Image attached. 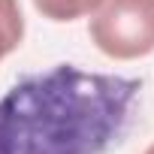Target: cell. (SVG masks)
Instances as JSON below:
<instances>
[{
  "instance_id": "obj_1",
  "label": "cell",
  "mask_w": 154,
  "mask_h": 154,
  "mask_svg": "<svg viewBox=\"0 0 154 154\" xmlns=\"http://www.w3.org/2000/svg\"><path fill=\"white\" fill-rule=\"evenodd\" d=\"M142 79L54 63L0 97V154H106L124 139Z\"/></svg>"
},
{
  "instance_id": "obj_2",
  "label": "cell",
  "mask_w": 154,
  "mask_h": 154,
  "mask_svg": "<svg viewBox=\"0 0 154 154\" xmlns=\"http://www.w3.org/2000/svg\"><path fill=\"white\" fill-rule=\"evenodd\" d=\"M91 42L112 60L154 51V0H103L91 18Z\"/></svg>"
},
{
  "instance_id": "obj_3",
  "label": "cell",
  "mask_w": 154,
  "mask_h": 154,
  "mask_svg": "<svg viewBox=\"0 0 154 154\" xmlns=\"http://www.w3.org/2000/svg\"><path fill=\"white\" fill-rule=\"evenodd\" d=\"M24 39V15L18 0H0V60L12 54Z\"/></svg>"
},
{
  "instance_id": "obj_4",
  "label": "cell",
  "mask_w": 154,
  "mask_h": 154,
  "mask_svg": "<svg viewBox=\"0 0 154 154\" xmlns=\"http://www.w3.org/2000/svg\"><path fill=\"white\" fill-rule=\"evenodd\" d=\"M103 0H33V6L48 21H75L82 15H91Z\"/></svg>"
},
{
  "instance_id": "obj_5",
  "label": "cell",
  "mask_w": 154,
  "mask_h": 154,
  "mask_svg": "<svg viewBox=\"0 0 154 154\" xmlns=\"http://www.w3.org/2000/svg\"><path fill=\"white\" fill-rule=\"evenodd\" d=\"M142 154H154V142H151V145H148V148H145Z\"/></svg>"
}]
</instances>
